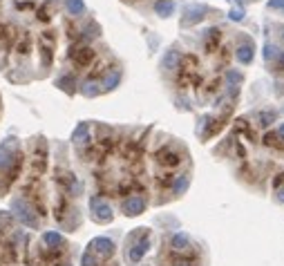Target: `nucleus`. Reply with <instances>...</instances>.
Returning <instances> with one entry per match:
<instances>
[{"label": "nucleus", "mask_w": 284, "mask_h": 266, "mask_svg": "<svg viewBox=\"0 0 284 266\" xmlns=\"http://www.w3.org/2000/svg\"><path fill=\"white\" fill-rule=\"evenodd\" d=\"M90 206H92L94 217H96V219H101V221L112 219V208H110V206H108L105 202H101L99 197H92V202H90Z\"/></svg>", "instance_id": "nucleus-1"}, {"label": "nucleus", "mask_w": 284, "mask_h": 266, "mask_svg": "<svg viewBox=\"0 0 284 266\" xmlns=\"http://www.w3.org/2000/svg\"><path fill=\"white\" fill-rule=\"evenodd\" d=\"M231 18H233V20H242V14L233 9V12H231Z\"/></svg>", "instance_id": "nucleus-17"}, {"label": "nucleus", "mask_w": 284, "mask_h": 266, "mask_svg": "<svg viewBox=\"0 0 284 266\" xmlns=\"http://www.w3.org/2000/svg\"><path fill=\"white\" fill-rule=\"evenodd\" d=\"M67 9H70V14L79 16V14H83L85 5H83V0H67Z\"/></svg>", "instance_id": "nucleus-9"}, {"label": "nucleus", "mask_w": 284, "mask_h": 266, "mask_svg": "<svg viewBox=\"0 0 284 266\" xmlns=\"http://www.w3.org/2000/svg\"><path fill=\"white\" fill-rule=\"evenodd\" d=\"M116 83H119V74H116V72H114V74H112L110 78H108V81H105V87H108V90H110V87H114Z\"/></svg>", "instance_id": "nucleus-14"}, {"label": "nucleus", "mask_w": 284, "mask_h": 266, "mask_svg": "<svg viewBox=\"0 0 284 266\" xmlns=\"http://www.w3.org/2000/svg\"><path fill=\"white\" fill-rule=\"evenodd\" d=\"M260 121H262V125L267 127V125H268V123H271V121H273V114H262V116H260Z\"/></svg>", "instance_id": "nucleus-15"}, {"label": "nucleus", "mask_w": 284, "mask_h": 266, "mask_svg": "<svg viewBox=\"0 0 284 266\" xmlns=\"http://www.w3.org/2000/svg\"><path fill=\"white\" fill-rule=\"evenodd\" d=\"M186 184H188V177H186V174H181V177H179V181L174 184V188H173V190H174V192H181V190L186 188Z\"/></svg>", "instance_id": "nucleus-12"}, {"label": "nucleus", "mask_w": 284, "mask_h": 266, "mask_svg": "<svg viewBox=\"0 0 284 266\" xmlns=\"http://www.w3.org/2000/svg\"><path fill=\"white\" fill-rule=\"evenodd\" d=\"M92 246L96 249V253H99V255H112V253H114V244H112L110 239H105V237L94 239Z\"/></svg>", "instance_id": "nucleus-6"}, {"label": "nucleus", "mask_w": 284, "mask_h": 266, "mask_svg": "<svg viewBox=\"0 0 284 266\" xmlns=\"http://www.w3.org/2000/svg\"><path fill=\"white\" fill-rule=\"evenodd\" d=\"M155 12L159 16H170L174 12V0H159V2H155Z\"/></svg>", "instance_id": "nucleus-7"}, {"label": "nucleus", "mask_w": 284, "mask_h": 266, "mask_svg": "<svg viewBox=\"0 0 284 266\" xmlns=\"http://www.w3.org/2000/svg\"><path fill=\"white\" fill-rule=\"evenodd\" d=\"M273 54H275V49H273L271 45H267V47H264V58H271Z\"/></svg>", "instance_id": "nucleus-16"}, {"label": "nucleus", "mask_w": 284, "mask_h": 266, "mask_svg": "<svg viewBox=\"0 0 284 266\" xmlns=\"http://www.w3.org/2000/svg\"><path fill=\"white\" fill-rule=\"evenodd\" d=\"M282 9H284V5H282Z\"/></svg>", "instance_id": "nucleus-21"}, {"label": "nucleus", "mask_w": 284, "mask_h": 266, "mask_svg": "<svg viewBox=\"0 0 284 266\" xmlns=\"http://www.w3.org/2000/svg\"><path fill=\"white\" fill-rule=\"evenodd\" d=\"M170 246L174 250H188L192 246V239L190 235H186V233H174L173 237H170Z\"/></svg>", "instance_id": "nucleus-5"}, {"label": "nucleus", "mask_w": 284, "mask_h": 266, "mask_svg": "<svg viewBox=\"0 0 284 266\" xmlns=\"http://www.w3.org/2000/svg\"><path fill=\"white\" fill-rule=\"evenodd\" d=\"M237 58L242 61V63H251V61H253V43H246V45L239 47Z\"/></svg>", "instance_id": "nucleus-8"}, {"label": "nucleus", "mask_w": 284, "mask_h": 266, "mask_svg": "<svg viewBox=\"0 0 284 266\" xmlns=\"http://www.w3.org/2000/svg\"><path fill=\"white\" fill-rule=\"evenodd\" d=\"M145 210V199L143 197H130V199H126V203H123V213L126 215H139Z\"/></svg>", "instance_id": "nucleus-3"}, {"label": "nucleus", "mask_w": 284, "mask_h": 266, "mask_svg": "<svg viewBox=\"0 0 284 266\" xmlns=\"http://www.w3.org/2000/svg\"><path fill=\"white\" fill-rule=\"evenodd\" d=\"M148 249H150V239H148V237H141L139 242H137V244L132 246V249H130V253H128L130 262H132V264L141 262V257H143V255L148 253Z\"/></svg>", "instance_id": "nucleus-2"}, {"label": "nucleus", "mask_w": 284, "mask_h": 266, "mask_svg": "<svg viewBox=\"0 0 284 266\" xmlns=\"http://www.w3.org/2000/svg\"><path fill=\"white\" fill-rule=\"evenodd\" d=\"M280 67H284V52L280 54Z\"/></svg>", "instance_id": "nucleus-18"}, {"label": "nucleus", "mask_w": 284, "mask_h": 266, "mask_svg": "<svg viewBox=\"0 0 284 266\" xmlns=\"http://www.w3.org/2000/svg\"><path fill=\"white\" fill-rule=\"evenodd\" d=\"M226 78H228V81H233V85H235V83L242 81V74H239V72H228Z\"/></svg>", "instance_id": "nucleus-13"}, {"label": "nucleus", "mask_w": 284, "mask_h": 266, "mask_svg": "<svg viewBox=\"0 0 284 266\" xmlns=\"http://www.w3.org/2000/svg\"><path fill=\"white\" fill-rule=\"evenodd\" d=\"M278 199H280V202H284V190H280V192H278Z\"/></svg>", "instance_id": "nucleus-19"}, {"label": "nucleus", "mask_w": 284, "mask_h": 266, "mask_svg": "<svg viewBox=\"0 0 284 266\" xmlns=\"http://www.w3.org/2000/svg\"><path fill=\"white\" fill-rule=\"evenodd\" d=\"M43 239H45V244H49V246H58V244L63 242V237H61L58 233H45Z\"/></svg>", "instance_id": "nucleus-10"}, {"label": "nucleus", "mask_w": 284, "mask_h": 266, "mask_svg": "<svg viewBox=\"0 0 284 266\" xmlns=\"http://www.w3.org/2000/svg\"><path fill=\"white\" fill-rule=\"evenodd\" d=\"M278 134H280V137H282V139H284V125L280 127V132H278Z\"/></svg>", "instance_id": "nucleus-20"}, {"label": "nucleus", "mask_w": 284, "mask_h": 266, "mask_svg": "<svg viewBox=\"0 0 284 266\" xmlns=\"http://www.w3.org/2000/svg\"><path fill=\"white\" fill-rule=\"evenodd\" d=\"M90 58H92V52H90V49H81V54H76L74 61H76L79 65H85Z\"/></svg>", "instance_id": "nucleus-11"}, {"label": "nucleus", "mask_w": 284, "mask_h": 266, "mask_svg": "<svg viewBox=\"0 0 284 266\" xmlns=\"http://www.w3.org/2000/svg\"><path fill=\"white\" fill-rule=\"evenodd\" d=\"M14 208L18 210V217H20V219H23L27 226H38V219H36L34 215H32V210H29L27 206H25V202L16 199V202H14Z\"/></svg>", "instance_id": "nucleus-4"}]
</instances>
